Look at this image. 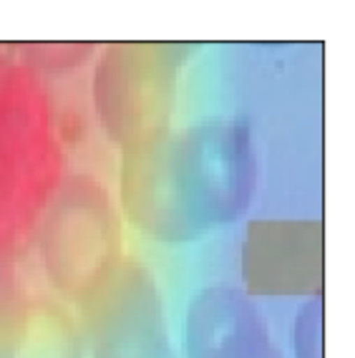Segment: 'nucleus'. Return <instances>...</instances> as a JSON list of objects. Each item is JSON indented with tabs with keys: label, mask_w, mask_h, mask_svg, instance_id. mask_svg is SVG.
I'll use <instances>...</instances> for the list:
<instances>
[{
	"label": "nucleus",
	"mask_w": 355,
	"mask_h": 358,
	"mask_svg": "<svg viewBox=\"0 0 355 358\" xmlns=\"http://www.w3.org/2000/svg\"><path fill=\"white\" fill-rule=\"evenodd\" d=\"M212 320L210 358H282L265 318L240 295H224Z\"/></svg>",
	"instance_id": "nucleus-1"
},
{
	"label": "nucleus",
	"mask_w": 355,
	"mask_h": 358,
	"mask_svg": "<svg viewBox=\"0 0 355 358\" xmlns=\"http://www.w3.org/2000/svg\"><path fill=\"white\" fill-rule=\"evenodd\" d=\"M317 320L320 313L317 308H307L303 315H300V328H298V358H320V331H317Z\"/></svg>",
	"instance_id": "nucleus-2"
}]
</instances>
